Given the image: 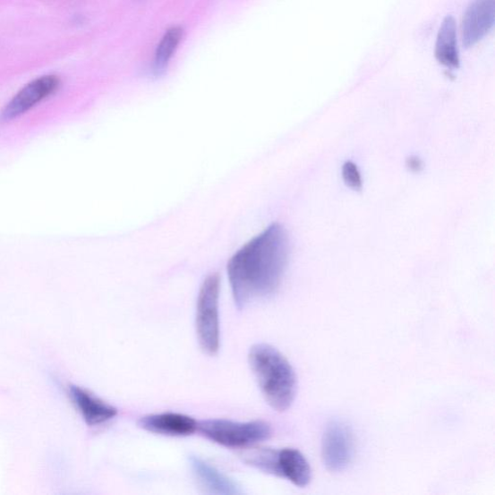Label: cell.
<instances>
[{"label": "cell", "instance_id": "obj_1", "mask_svg": "<svg viewBox=\"0 0 495 495\" xmlns=\"http://www.w3.org/2000/svg\"><path fill=\"white\" fill-rule=\"evenodd\" d=\"M288 257V236L280 224L265 228L235 253L227 263V275L238 310L277 291Z\"/></svg>", "mask_w": 495, "mask_h": 495}, {"label": "cell", "instance_id": "obj_2", "mask_svg": "<svg viewBox=\"0 0 495 495\" xmlns=\"http://www.w3.org/2000/svg\"><path fill=\"white\" fill-rule=\"evenodd\" d=\"M248 359L265 401L277 412H286L297 393V377L291 363L279 350L267 344L252 346Z\"/></svg>", "mask_w": 495, "mask_h": 495}, {"label": "cell", "instance_id": "obj_3", "mask_svg": "<svg viewBox=\"0 0 495 495\" xmlns=\"http://www.w3.org/2000/svg\"><path fill=\"white\" fill-rule=\"evenodd\" d=\"M198 431L204 438L226 448H247L269 440L272 434L271 427L263 421L203 420L198 422Z\"/></svg>", "mask_w": 495, "mask_h": 495}, {"label": "cell", "instance_id": "obj_4", "mask_svg": "<svg viewBox=\"0 0 495 495\" xmlns=\"http://www.w3.org/2000/svg\"><path fill=\"white\" fill-rule=\"evenodd\" d=\"M220 288L219 274H211L202 283L198 298L197 336L201 349L209 355H216L220 349Z\"/></svg>", "mask_w": 495, "mask_h": 495}, {"label": "cell", "instance_id": "obj_5", "mask_svg": "<svg viewBox=\"0 0 495 495\" xmlns=\"http://www.w3.org/2000/svg\"><path fill=\"white\" fill-rule=\"evenodd\" d=\"M60 87V79L55 75L36 78L21 89L5 105L0 113V123L9 124L27 115L51 96Z\"/></svg>", "mask_w": 495, "mask_h": 495}, {"label": "cell", "instance_id": "obj_6", "mask_svg": "<svg viewBox=\"0 0 495 495\" xmlns=\"http://www.w3.org/2000/svg\"><path fill=\"white\" fill-rule=\"evenodd\" d=\"M322 461L330 473H342L353 462L354 439L352 429L344 421L329 422L322 438Z\"/></svg>", "mask_w": 495, "mask_h": 495}, {"label": "cell", "instance_id": "obj_7", "mask_svg": "<svg viewBox=\"0 0 495 495\" xmlns=\"http://www.w3.org/2000/svg\"><path fill=\"white\" fill-rule=\"evenodd\" d=\"M495 0H473L462 22V39L465 47L484 39L494 26Z\"/></svg>", "mask_w": 495, "mask_h": 495}, {"label": "cell", "instance_id": "obj_8", "mask_svg": "<svg viewBox=\"0 0 495 495\" xmlns=\"http://www.w3.org/2000/svg\"><path fill=\"white\" fill-rule=\"evenodd\" d=\"M138 425L142 430L167 437H188L198 431V422L194 418L173 413L143 416Z\"/></svg>", "mask_w": 495, "mask_h": 495}, {"label": "cell", "instance_id": "obj_9", "mask_svg": "<svg viewBox=\"0 0 495 495\" xmlns=\"http://www.w3.org/2000/svg\"><path fill=\"white\" fill-rule=\"evenodd\" d=\"M69 395L83 420L90 427L102 425L114 419L118 414L115 406L105 403L79 386H70Z\"/></svg>", "mask_w": 495, "mask_h": 495}, {"label": "cell", "instance_id": "obj_10", "mask_svg": "<svg viewBox=\"0 0 495 495\" xmlns=\"http://www.w3.org/2000/svg\"><path fill=\"white\" fill-rule=\"evenodd\" d=\"M276 476L285 478L299 488H305L312 480V468L300 451L285 448L277 451Z\"/></svg>", "mask_w": 495, "mask_h": 495}, {"label": "cell", "instance_id": "obj_11", "mask_svg": "<svg viewBox=\"0 0 495 495\" xmlns=\"http://www.w3.org/2000/svg\"><path fill=\"white\" fill-rule=\"evenodd\" d=\"M192 474L203 489L213 494L236 495L243 493L236 482L222 474L220 471L205 463L199 457H190Z\"/></svg>", "mask_w": 495, "mask_h": 495}, {"label": "cell", "instance_id": "obj_12", "mask_svg": "<svg viewBox=\"0 0 495 495\" xmlns=\"http://www.w3.org/2000/svg\"><path fill=\"white\" fill-rule=\"evenodd\" d=\"M434 55L440 64L454 70L460 67L457 38V23L453 16H447L439 30Z\"/></svg>", "mask_w": 495, "mask_h": 495}, {"label": "cell", "instance_id": "obj_13", "mask_svg": "<svg viewBox=\"0 0 495 495\" xmlns=\"http://www.w3.org/2000/svg\"><path fill=\"white\" fill-rule=\"evenodd\" d=\"M183 36V31L180 28H172L165 33L155 52L154 71L157 74H160L170 64Z\"/></svg>", "mask_w": 495, "mask_h": 495}, {"label": "cell", "instance_id": "obj_14", "mask_svg": "<svg viewBox=\"0 0 495 495\" xmlns=\"http://www.w3.org/2000/svg\"><path fill=\"white\" fill-rule=\"evenodd\" d=\"M343 178L345 183L354 190L362 188V178L358 167L353 162H346L343 166Z\"/></svg>", "mask_w": 495, "mask_h": 495}, {"label": "cell", "instance_id": "obj_15", "mask_svg": "<svg viewBox=\"0 0 495 495\" xmlns=\"http://www.w3.org/2000/svg\"><path fill=\"white\" fill-rule=\"evenodd\" d=\"M408 166L410 170L418 172L420 168L422 167V163L418 158H409L408 161Z\"/></svg>", "mask_w": 495, "mask_h": 495}]
</instances>
